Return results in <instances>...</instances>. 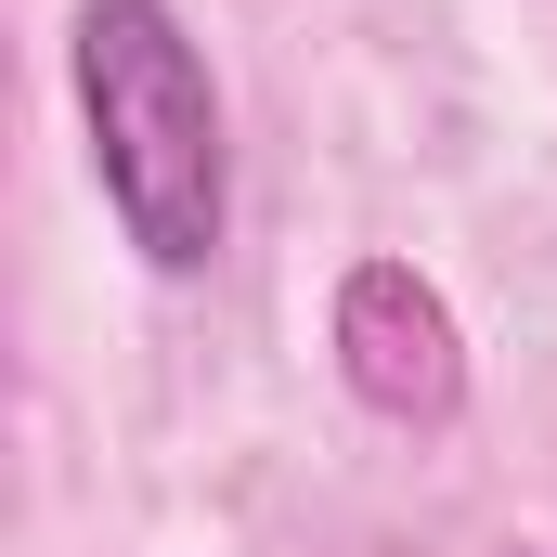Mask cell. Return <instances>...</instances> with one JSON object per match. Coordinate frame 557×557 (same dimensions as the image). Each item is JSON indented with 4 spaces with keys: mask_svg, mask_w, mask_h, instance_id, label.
Masks as SVG:
<instances>
[{
    "mask_svg": "<svg viewBox=\"0 0 557 557\" xmlns=\"http://www.w3.org/2000/svg\"><path fill=\"white\" fill-rule=\"evenodd\" d=\"M78 117L117 234L156 273H208L234 221V156H221L208 52L182 39L169 0H78Z\"/></svg>",
    "mask_w": 557,
    "mask_h": 557,
    "instance_id": "1",
    "label": "cell"
},
{
    "mask_svg": "<svg viewBox=\"0 0 557 557\" xmlns=\"http://www.w3.org/2000/svg\"><path fill=\"white\" fill-rule=\"evenodd\" d=\"M337 376L389 428H441L467 403V337H454V311H441V285L416 260H350V285H337Z\"/></svg>",
    "mask_w": 557,
    "mask_h": 557,
    "instance_id": "2",
    "label": "cell"
},
{
    "mask_svg": "<svg viewBox=\"0 0 557 557\" xmlns=\"http://www.w3.org/2000/svg\"><path fill=\"white\" fill-rule=\"evenodd\" d=\"M506 557H532V545H506Z\"/></svg>",
    "mask_w": 557,
    "mask_h": 557,
    "instance_id": "3",
    "label": "cell"
}]
</instances>
